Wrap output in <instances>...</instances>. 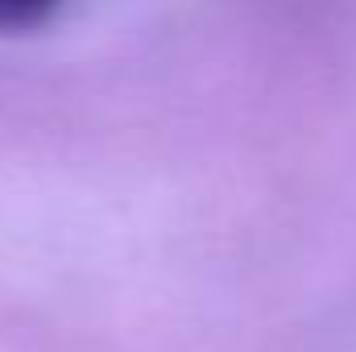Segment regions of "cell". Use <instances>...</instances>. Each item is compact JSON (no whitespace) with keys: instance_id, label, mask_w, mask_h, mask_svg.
Masks as SVG:
<instances>
[{"instance_id":"6da1fadb","label":"cell","mask_w":356,"mask_h":352,"mask_svg":"<svg viewBox=\"0 0 356 352\" xmlns=\"http://www.w3.org/2000/svg\"><path fill=\"white\" fill-rule=\"evenodd\" d=\"M67 0H0V33H25L46 25Z\"/></svg>"}]
</instances>
